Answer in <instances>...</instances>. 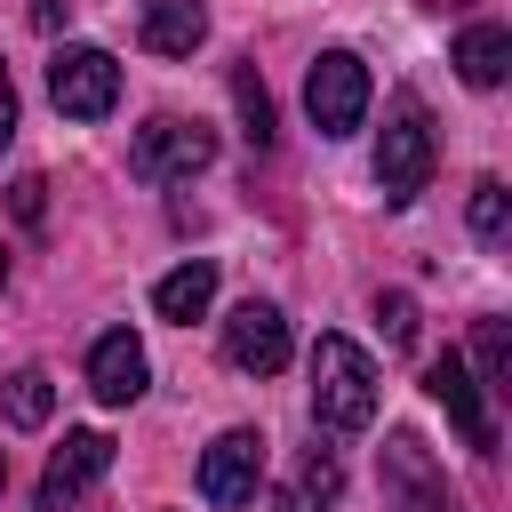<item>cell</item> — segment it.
I'll return each instance as SVG.
<instances>
[{"instance_id":"24","label":"cell","mask_w":512,"mask_h":512,"mask_svg":"<svg viewBox=\"0 0 512 512\" xmlns=\"http://www.w3.org/2000/svg\"><path fill=\"white\" fill-rule=\"evenodd\" d=\"M272 512H312V496H304V488H280V496H272Z\"/></svg>"},{"instance_id":"25","label":"cell","mask_w":512,"mask_h":512,"mask_svg":"<svg viewBox=\"0 0 512 512\" xmlns=\"http://www.w3.org/2000/svg\"><path fill=\"white\" fill-rule=\"evenodd\" d=\"M0 488H8V448H0Z\"/></svg>"},{"instance_id":"15","label":"cell","mask_w":512,"mask_h":512,"mask_svg":"<svg viewBox=\"0 0 512 512\" xmlns=\"http://www.w3.org/2000/svg\"><path fill=\"white\" fill-rule=\"evenodd\" d=\"M0 408H8V424H16V432H40V424H48V408H56V384H48L40 368H16V376L0 384Z\"/></svg>"},{"instance_id":"12","label":"cell","mask_w":512,"mask_h":512,"mask_svg":"<svg viewBox=\"0 0 512 512\" xmlns=\"http://www.w3.org/2000/svg\"><path fill=\"white\" fill-rule=\"evenodd\" d=\"M208 40V8L200 0H152L144 8V48L152 56H192Z\"/></svg>"},{"instance_id":"2","label":"cell","mask_w":512,"mask_h":512,"mask_svg":"<svg viewBox=\"0 0 512 512\" xmlns=\"http://www.w3.org/2000/svg\"><path fill=\"white\" fill-rule=\"evenodd\" d=\"M424 176H432V112H424V96H392L384 104V136H376V184H384V200L392 208H408L416 192H424Z\"/></svg>"},{"instance_id":"11","label":"cell","mask_w":512,"mask_h":512,"mask_svg":"<svg viewBox=\"0 0 512 512\" xmlns=\"http://www.w3.org/2000/svg\"><path fill=\"white\" fill-rule=\"evenodd\" d=\"M144 384H152V360H144V344H136L128 328L96 336V352H88V392H96L104 408H128V400H144Z\"/></svg>"},{"instance_id":"14","label":"cell","mask_w":512,"mask_h":512,"mask_svg":"<svg viewBox=\"0 0 512 512\" xmlns=\"http://www.w3.org/2000/svg\"><path fill=\"white\" fill-rule=\"evenodd\" d=\"M504 64H512V32H504V24H464V32H456V72H464L472 88H496Z\"/></svg>"},{"instance_id":"4","label":"cell","mask_w":512,"mask_h":512,"mask_svg":"<svg viewBox=\"0 0 512 512\" xmlns=\"http://www.w3.org/2000/svg\"><path fill=\"white\" fill-rule=\"evenodd\" d=\"M376 480H384V512H464L440 456L416 440V432H392L384 456H376Z\"/></svg>"},{"instance_id":"1","label":"cell","mask_w":512,"mask_h":512,"mask_svg":"<svg viewBox=\"0 0 512 512\" xmlns=\"http://www.w3.org/2000/svg\"><path fill=\"white\" fill-rule=\"evenodd\" d=\"M376 360L352 344V336H320L312 344V424L320 432H368L376 424Z\"/></svg>"},{"instance_id":"23","label":"cell","mask_w":512,"mask_h":512,"mask_svg":"<svg viewBox=\"0 0 512 512\" xmlns=\"http://www.w3.org/2000/svg\"><path fill=\"white\" fill-rule=\"evenodd\" d=\"M64 16H72V0H32V24L40 32H64Z\"/></svg>"},{"instance_id":"3","label":"cell","mask_w":512,"mask_h":512,"mask_svg":"<svg viewBox=\"0 0 512 512\" xmlns=\"http://www.w3.org/2000/svg\"><path fill=\"white\" fill-rule=\"evenodd\" d=\"M216 160V128L208 120H176V112H152L144 128H136V144H128V168L144 176V184H184V176H200Z\"/></svg>"},{"instance_id":"19","label":"cell","mask_w":512,"mask_h":512,"mask_svg":"<svg viewBox=\"0 0 512 512\" xmlns=\"http://www.w3.org/2000/svg\"><path fill=\"white\" fill-rule=\"evenodd\" d=\"M376 320H384V336H392V344H416V304H408L400 288H392V296H376Z\"/></svg>"},{"instance_id":"9","label":"cell","mask_w":512,"mask_h":512,"mask_svg":"<svg viewBox=\"0 0 512 512\" xmlns=\"http://www.w3.org/2000/svg\"><path fill=\"white\" fill-rule=\"evenodd\" d=\"M424 392L448 408V424L464 432V448H480V456H496V416H488V392H480V376L456 360V352H440L432 368H424Z\"/></svg>"},{"instance_id":"8","label":"cell","mask_w":512,"mask_h":512,"mask_svg":"<svg viewBox=\"0 0 512 512\" xmlns=\"http://www.w3.org/2000/svg\"><path fill=\"white\" fill-rule=\"evenodd\" d=\"M104 472H112V440L104 432H64V448L40 472V512H80L104 488Z\"/></svg>"},{"instance_id":"6","label":"cell","mask_w":512,"mask_h":512,"mask_svg":"<svg viewBox=\"0 0 512 512\" xmlns=\"http://www.w3.org/2000/svg\"><path fill=\"white\" fill-rule=\"evenodd\" d=\"M48 96L64 120H104L120 104V64L104 48H56L48 56Z\"/></svg>"},{"instance_id":"10","label":"cell","mask_w":512,"mask_h":512,"mask_svg":"<svg viewBox=\"0 0 512 512\" xmlns=\"http://www.w3.org/2000/svg\"><path fill=\"white\" fill-rule=\"evenodd\" d=\"M224 360L240 368V376H280L288 368V320H280V304H240L232 320H224Z\"/></svg>"},{"instance_id":"7","label":"cell","mask_w":512,"mask_h":512,"mask_svg":"<svg viewBox=\"0 0 512 512\" xmlns=\"http://www.w3.org/2000/svg\"><path fill=\"white\" fill-rule=\"evenodd\" d=\"M256 488H264V432H248V424L216 432L200 448V496L232 512V504H256Z\"/></svg>"},{"instance_id":"21","label":"cell","mask_w":512,"mask_h":512,"mask_svg":"<svg viewBox=\"0 0 512 512\" xmlns=\"http://www.w3.org/2000/svg\"><path fill=\"white\" fill-rule=\"evenodd\" d=\"M8 208H16L24 224H40V216H48V184H40V176H16V184H8Z\"/></svg>"},{"instance_id":"16","label":"cell","mask_w":512,"mask_h":512,"mask_svg":"<svg viewBox=\"0 0 512 512\" xmlns=\"http://www.w3.org/2000/svg\"><path fill=\"white\" fill-rule=\"evenodd\" d=\"M472 368H480V392H488V400L512 392V328H504V320H480V336H472Z\"/></svg>"},{"instance_id":"5","label":"cell","mask_w":512,"mask_h":512,"mask_svg":"<svg viewBox=\"0 0 512 512\" xmlns=\"http://www.w3.org/2000/svg\"><path fill=\"white\" fill-rule=\"evenodd\" d=\"M304 112L320 136H352L368 120V64L352 48H320V64L304 72Z\"/></svg>"},{"instance_id":"20","label":"cell","mask_w":512,"mask_h":512,"mask_svg":"<svg viewBox=\"0 0 512 512\" xmlns=\"http://www.w3.org/2000/svg\"><path fill=\"white\" fill-rule=\"evenodd\" d=\"M296 488H304V496H320V504H328V496H336V488H344V480H336V456H328V448H312V456H304V480H296Z\"/></svg>"},{"instance_id":"17","label":"cell","mask_w":512,"mask_h":512,"mask_svg":"<svg viewBox=\"0 0 512 512\" xmlns=\"http://www.w3.org/2000/svg\"><path fill=\"white\" fill-rule=\"evenodd\" d=\"M232 104H240V128H248V144L264 152V144H272V96H264L256 64H232Z\"/></svg>"},{"instance_id":"22","label":"cell","mask_w":512,"mask_h":512,"mask_svg":"<svg viewBox=\"0 0 512 512\" xmlns=\"http://www.w3.org/2000/svg\"><path fill=\"white\" fill-rule=\"evenodd\" d=\"M16 144V80H8V64H0V152Z\"/></svg>"},{"instance_id":"26","label":"cell","mask_w":512,"mask_h":512,"mask_svg":"<svg viewBox=\"0 0 512 512\" xmlns=\"http://www.w3.org/2000/svg\"><path fill=\"white\" fill-rule=\"evenodd\" d=\"M0 280H8V256H0Z\"/></svg>"},{"instance_id":"18","label":"cell","mask_w":512,"mask_h":512,"mask_svg":"<svg viewBox=\"0 0 512 512\" xmlns=\"http://www.w3.org/2000/svg\"><path fill=\"white\" fill-rule=\"evenodd\" d=\"M472 232H480L488 248L512 240V192H504V176H480V184H472Z\"/></svg>"},{"instance_id":"13","label":"cell","mask_w":512,"mask_h":512,"mask_svg":"<svg viewBox=\"0 0 512 512\" xmlns=\"http://www.w3.org/2000/svg\"><path fill=\"white\" fill-rule=\"evenodd\" d=\"M208 304H216V264H208V256L160 272V288H152V312H160V320H200Z\"/></svg>"}]
</instances>
